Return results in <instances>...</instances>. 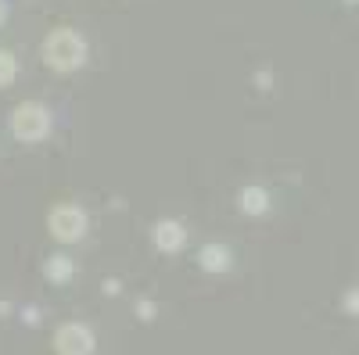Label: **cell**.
I'll list each match as a JSON object with an SVG mask.
<instances>
[{
	"label": "cell",
	"instance_id": "6da1fadb",
	"mask_svg": "<svg viewBox=\"0 0 359 355\" xmlns=\"http://www.w3.org/2000/svg\"><path fill=\"white\" fill-rule=\"evenodd\" d=\"M43 62L57 72H76L86 62V40L72 29H57L43 40Z\"/></svg>",
	"mask_w": 359,
	"mask_h": 355
},
{
	"label": "cell",
	"instance_id": "7a4b0ae2",
	"mask_svg": "<svg viewBox=\"0 0 359 355\" xmlns=\"http://www.w3.org/2000/svg\"><path fill=\"white\" fill-rule=\"evenodd\" d=\"M11 133L22 140V144H40L47 133H50V111L36 101H25L15 108L11 115Z\"/></svg>",
	"mask_w": 359,
	"mask_h": 355
},
{
	"label": "cell",
	"instance_id": "3957f363",
	"mask_svg": "<svg viewBox=\"0 0 359 355\" xmlns=\"http://www.w3.org/2000/svg\"><path fill=\"white\" fill-rule=\"evenodd\" d=\"M86 226V216L76 209V204H57V209L50 212V230L62 237V241H76V237L83 233Z\"/></svg>",
	"mask_w": 359,
	"mask_h": 355
},
{
	"label": "cell",
	"instance_id": "277c9868",
	"mask_svg": "<svg viewBox=\"0 0 359 355\" xmlns=\"http://www.w3.org/2000/svg\"><path fill=\"white\" fill-rule=\"evenodd\" d=\"M15 72H18V65H15V57H11L8 50H0V86H11Z\"/></svg>",
	"mask_w": 359,
	"mask_h": 355
},
{
	"label": "cell",
	"instance_id": "5b68a950",
	"mask_svg": "<svg viewBox=\"0 0 359 355\" xmlns=\"http://www.w3.org/2000/svg\"><path fill=\"white\" fill-rule=\"evenodd\" d=\"M8 22V0H0V25Z\"/></svg>",
	"mask_w": 359,
	"mask_h": 355
}]
</instances>
